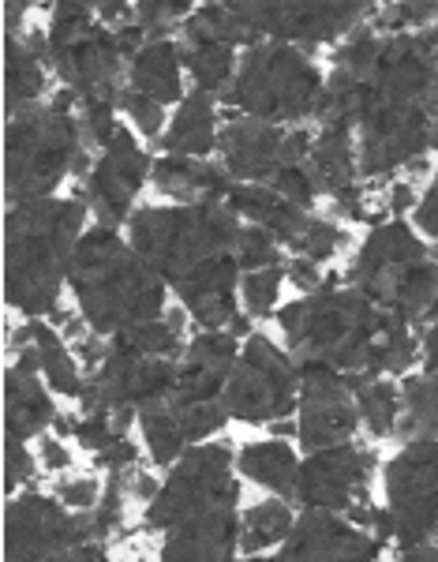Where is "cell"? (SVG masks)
Masks as SVG:
<instances>
[{
    "mask_svg": "<svg viewBox=\"0 0 438 562\" xmlns=\"http://www.w3.org/2000/svg\"><path fill=\"white\" fill-rule=\"evenodd\" d=\"M240 214L229 203L139 206L127 222V240L146 259L184 312L203 330H229L244 270L236 262Z\"/></svg>",
    "mask_w": 438,
    "mask_h": 562,
    "instance_id": "1",
    "label": "cell"
},
{
    "mask_svg": "<svg viewBox=\"0 0 438 562\" xmlns=\"http://www.w3.org/2000/svg\"><path fill=\"white\" fill-rule=\"evenodd\" d=\"M281 334L300 368L318 364L341 375H408L419 360L413 323L356 289H318L278 312Z\"/></svg>",
    "mask_w": 438,
    "mask_h": 562,
    "instance_id": "2",
    "label": "cell"
},
{
    "mask_svg": "<svg viewBox=\"0 0 438 562\" xmlns=\"http://www.w3.org/2000/svg\"><path fill=\"white\" fill-rule=\"evenodd\" d=\"M87 199H38L4 214V296L23 319L60 312V289L87 233Z\"/></svg>",
    "mask_w": 438,
    "mask_h": 562,
    "instance_id": "3",
    "label": "cell"
},
{
    "mask_svg": "<svg viewBox=\"0 0 438 562\" xmlns=\"http://www.w3.org/2000/svg\"><path fill=\"white\" fill-rule=\"evenodd\" d=\"M79 315L98 338H116L169 312V285L109 225H90L68 270Z\"/></svg>",
    "mask_w": 438,
    "mask_h": 562,
    "instance_id": "4",
    "label": "cell"
},
{
    "mask_svg": "<svg viewBox=\"0 0 438 562\" xmlns=\"http://www.w3.org/2000/svg\"><path fill=\"white\" fill-rule=\"evenodd\" d=\"M83 124L79 105L68 90L53 102L8 116L4 124V195L8 206L53 199L64 177L76 173L83 154Z\"/></svg>",
    "mask_w": 438,
    "mask_h": 562,
    "instance_id": "5",
    "label": "cell"
},
{
    "mask_svg": "<svg viewBox=\"0 0 438 562\" xmlns=\"http://www.w3.org/2000/svg\"><path fill=\"white\" fill-rule=\"evenodd\" d=\"M349 281L356 293L405 323H424L438 301V262L405 217H390L368 233L352 256Z\"/></svg>",
    "mask_w": 438,
    "mask_h": 562,
    "instance_id": "6",
    "label": "cell"
},
{
    "mask_svg": "<svg viewBox=\"0 0 438 562\" xmlns=\"http://www.w3.org/2000/svg\"><path fill=\"white\" fill-rule=\"evenodd\" d=\"M323 90L326 71L315 65L312 53L300 45L259 42L240 57L225 102L236 109V116H255L278 128H300L304 116L318 113Z\"/></svg>",
    "mask_w": 438,
    "mask_h": 562,
    "instance_id": "7",
    "label": "cell"
},
{
    "mask_svg": "<svg viewBox=\"0 0 438 562\" xmlns=\"http://www.w3.org/2000/svg\"><path fill=\"white\" fill-rule=\"evenodd\" d=\"M49 68L76 105H121L124 53L116 31L98 20L94 4L60 0L49 8Z\"/></svg>",
    "mask_w": 438,
    "mask_h": 562,
    "instance_id": "8",
    "label": "cell"
},
{
    "mask_svg": "<svg viewBox=\"0 0 438 562\" xmlns=\"http://www.w3.org/2000/svg\"><path fill=\"white\" fill-rule=\"evenodd\" d=\"M240 503V480H236V450L225 442H195L188 454L169 469L161 492L146 503V529L169 532L203 514L236 510Z\"/></svg>",
    "mask_w": 438,
    "mask_h": 562,
    "instance_id": "9",
    "label": "cell"
},
{
    "mask_svg": "<svg viewBox=\"0 0 438 562\" xmlns=\"http://www.w3.org/2000/svg\"><path fill=\"white\" fill-rule=\"evenodd\" d=\"M296 397L300 364L278 341L255 330L240 346V360L222 394L225 409L240 424H281L296 413Z\"/></svg>",
    "mask_w": 438,
    "mask_h": 562,
    "instance_id": "10",
    "label": "cell"
},
{
    "mask_svg": "<svg viewBox=\"0 0 438 562\" xmlns=\"http://www.w3.org/2000/svg\"><path fill=\"white\" fill-rule=\"evenodd\" d=\"M386 514L401 548H419L438 532V439H408L386 461Z\"/></svg>",
    "mask_w": 438,
    "mask_h": 562,
    "instance_id": "11",
    "label": "cell"
},
{
    "mask_svg": "<svg viewBox=\"0 0 438 562\" xmlns=\"http://www.w3.org/2000/svg\"><path fill=\"white\" fill-rule=\"evenodd\" d=\"M225 203H229L248 225L267 229L281 248L292 251V259L330 262L337 251L345 248L341 225L326 222V217H318L315 211H300L285 195L273 192L270 184H233Z\"/></svg>",
    "mask_w": 438,
    "mask_h": 562,
    "instance_id": "12",
    "label": "cell"
},
{
    "mask_svg": "<svg viewBox=\"0 0 438 562\" xmlns=\"http://www.w3.org/2000/svg\"><path fill=\"white\" fill-rule=\"evenodd\" d=\"M315 135L307 128H278L255 116H229L222 124V166L236 184H270L281 169L307 166Z\"/></svg>",
    "mask_w": 438,
    "mask_h": 562,
    "instance_id": "13",
    "label": "cell"
},
{
    "mask_svg": "<svg viewBox=\"0 0 438 562\" xmlns=\"http://www.w3.org/2000/svg\"><path fill=\"white\" fill-rule=\"evenodd\" d=\"M240 20L248 23V31L259 42H281V45H334L345 42L356 26L368 23V15L375 12V4H326V0H296V4H251L240 0L236 4Z\"/></svg>",
    "mask_w": 438,
    "mask_h": 562,
    "instance_id": "14",
    "label": "cell"
},
{
    "mask_svg": "<svg viewBox=\"0 0 438 562\" xmlns=\"http://www.w3.org/2000/svg\"><path fill=\"white\" fill-rule=\"evenodd\" d=\"M90 540H98L90 514L68 510L57 495L23 492L4 510V562H42Z\"/></svg>",
    "mask_w": 438,
    "mask_h": 562,
    "instance_id": "15",
    "label": "cell"
},
{
    "mask_svg": "<svg viewBox=\"0 0 438 562\" xmlns=\"http://www.w3.org/2000/svg\"><path fill=\"white\" fill-rule=\"evenodd\" d=\"M180 360L169 357H146V352L124 349L109 341L105 360L87 375V390L79 397L83 413H121L135 409L166 397L172 383H177Z\"/></svg>",
    "mask_w": 438,
    "mask_h": 562,
    "instance_id": "16",
    "label": "cell"
},
{
    "mask_svg": "<svg viewBox=\"0 0 438 562\" xmlns=\"http://www.w3.org/2000/svg\"><path fill=\"white\" fill-rule=\"evenodd\" d=\"M375 450L360 442H341V447L315 450L300 461L296 476V498L300 510H334L349 514L352 506L371 503L368 487L375 473Z\"/></svg>",
    "mask_w": 438,
    "mask_h": 562,
    "instance_id": "17",
    "label": "cell"
},
{
    "mask_svg": "<svg viewBox=\"0 0 438 562\" xmlns=\"http://www.w3.org/2000/svg\"><path fill=\"white\" fill-rule=\"evenodd\" d=\"M154 177V158L132 135V128H116L113 143L94 158V169L83 180V195L90 214L98 217V225H127L135 214V199H139L143 184Z\"/></svg>",
    "mask_w": 438,
    "mask_h": 562,
    "instance_id": "18",
    "label": "cell"
},
{
    "mask_svg": "<svg viewBox=\"0 0 438 562\" xmlns=\"http://www.w3.org/2000/svg\"><path fill=\"white\" fill-rule=\"evenodd\" d=\"M360 428V405H356L349 375L334 368L304 364L300 368V397H296V442L315 454L326 447L352 442Z\"/></svg>",
    "mask_w": 438,
    "mask_h": 562,
    "instance_id": "19",
    "label": "cell"
},
{
    "mask_svg": "<svg viewBox=\"0 0 438 562\" xmlns=\"http://www.w3.org/2000/svg\"><path fill=\"white\" fill-rule=\"evenodd\" d=\"M382 543L375 532L352 525L334 510H300L278 562H379Z\"/></svg>",
    "mask_w": 438,
    "mask_h": 562,
    "instance_id": "20",
    "label": "cell"
},
{
    "mask_svg": "<svg viewBox=\"0 0 438 562\" xmlns=\"http://www.w3.org/2000/svg\"><path fill=\"white\" fill-rule=\"evenodd\" d=\"M240 338L229 330H199L188 341L184 357L177 368V383L169 390V402L177 405H199V402H222L229 375L240 360Z\"/></svg>",
    "mask_w": 438,
    "mask_h": 562,
    "instance_id": "21",
    "label": "cell"
},
{
    "mask_svg": "<svg viewBox=\"0 0 438 562\" xmlns=\"http://www.w3.org/2000/svg\"><path fill=\"white\" fill-rule=\"evenodd\" d=\"M49 386L42 383L38 349L23 346L15 364L4 371V442H31L57 424Z\"/></svg>",
    "mask_w": 438,
    "mask_h": 562,
    "instance_id": "22",
    "label": "cell"
},
{
    "mask_svg": "<svg viewBox=\"0 0 438 562\" xmlns=\"http://www.w3.org/2000/svg\"><path fill=\"white\" fill-rule=\"evenodd\" d=\"M240 551V514L217 510L166 532L158 562H236Z\"/></svg>",
    "mask_w": 438,
    "mask_h": 562,
    "instance_id": "23",
    "label": "cell"
},
{
    "mask_svg": "<svg viewBox=\"0 0 438 562\" xmlns=\"http://www.w3.org/2000/svg\"><path fill=\"white\" fill-rule=\"evenodd\" d=\"M49 38L45 34H15L4 38V116H20L42 105L49 90Z\"/></svg>",
    "mask_w": 438,
    "mask_h": 562,
    "instance_id": "24",
    "label": "cell"
},
{
    "mask_svg": "<svg viewBox=\"0 0 438 562\" xmlns=\"http://www.w3.org/2000/svg\"><path fill=\"white\" fill-rule=\"evenodd\" d=\"M150 184L166 199H172V203H225L236 180L229 177V169L210 158H172V154H161L154 161Z\"/></svg>",
    "mask_w": 438,
    "mask_h": 562,
    "instance_id": "25",
    "label": "cell"
},
{
    "mask_svg": "<svg viewBox=\"0 0 438 562\" xmlns=\"http://www.w3.org/2000/svg\"><path fill=\"white\" fill-rule=\"evenodd\" d=\"M222 124L217 98L206 90H188V98L177 105L166 135H161V150L172 158H210L222 139Z\"/></svg>",
    "mask_w": 438,
    "mask_h": 562,
    "instance_id": "26",
    "label": "cell"
},
{
    "mask_svg": "<svg viewBox=\"0 0 438 562\" xmlns=\"http://www.w3.org/2000/svg\"><path fill=\"white\" fill-rule=\"evenodd\" d=\"M127 87L166 109L184 102L188 90H184V53H180V42L172 38L146 42L132 57V65H127Z\"/></svg>",
    "mask_w": 438,
    "mask_h": 562,
    "instance_id": "27",
    "label": "cell"
},
{
    "mask_svg": "<svg viewBox=\"0 0 438 562\" xmlns=\"http://www.w3.org/2000/svg\"><path fill=\"white\" fill-rule=\"evenodd\" d=\"M195 15V12H191ZM180 53H184V71L191 79H195V90H206V94H222L233 87L236 79V68H240V49H233L229 42L214 38V34H206L203 26L195 23H184L180 26Z\"/></svg>",
    "mask_w": 438,
    "mask_h": 562,
    "instance_id": "28",
    "label": "cell"
},
{
    "mask_svg": "<svg viewBox=\"0 0 438 562\" xmlns=\"http://www.w3.org/2000/svg\"><path fill=\"white\" fill-rule=\"evenodd\" d=\"M236 473H244L251 484L267 487L278 498L292 503L296 498V476H300V458L285 439H262L248 442L236 454Z\"/></svg>",
    "mask_w": 438,
    "mask_h": 562,
    "instance_id": "29",
    "label": "cell"
},
{
    "mask_svg": "<svg viewBox=\"0 0 438 562\" xmlns=\"http://www.w3.org/2000/svg\"><path fill=\"white\" fill-rule=\"evenodd\" d=\"M31 346L38 349V360H42V379L49 390H57L60 397H83L87 390V375H83V364H79L76 349L64 341V334L57 326L49 323H31Z\"/></svg>",
    "mask_w": 438,
    "mask_h": 562,
    "instance_id": "30",
    "label": "cell"
},
{
    "mask_svg": "<svg viewBox=\"0 0 438 562\" xmlns=\"http://www.w3.org/2000/svg\"><path fill=\"white\" fill-rule=\"evenodd\" d=\"M139 431H143V442H146V454L154 458V465H166L172 469L180 458L188 454V435L180 428V416L177 409L169 405V394L158 397V402L143 405L139 409Z\"/></svg>",
    "mask_w": 438,
    "mask_h": 562,
    "instance_id": "31",
    "label": "cell"
},
{
    "mask_svg": "<svg viewBox=\"0 0 438 562\" xmlns=\"http://www.w3.org/2000/svg\"><path fill=\"white\" fill-rule=\"evenodd\" d=\"M401 439H438V371L405 375L401 383Z\"/></svg>",
    "mask_w": 438,
    "mask_h": 562,
    "instance_id": "32",
    "label": "cell"
},
{
    "mask_svg": "<svg viewBox=\"0 0 438 562\" xmlns=\"http://www.w3.org/2000/svg\"><path fill=\"white\" fill-rule=\"evenodd\" d=\"M292 525H296V510L285 498H267L255 503L240 514V551L244 555H262L289 540Z\"/></svg>",
    "mask_w": 438,
    "mask_h": 562,
    "instance_id": "33",
    "label": "cell"
},
{
    "mask_svg": "<svg viewBox=\"0 0 438 562\" xmlns=\"http://www.w3.org/2000/svg\"><path fill=\"white\" fill-rule=\"evenodd\" d=\"M356 405H360V424L375 439H394L401 424V386L375 375H349Z\"/></svg>",
    "mask_w": 438,
    "mask_h": 562,
    "instance_id": "34",
    "label": "cell"
},
{
    "mask_svg": "<svg viewBox=\"0 0 438 562\" xmlns=\"http://www.w3.org/2000/svg\"><path fill=\"white\" fill-rule=\"evenodd\" d=\"M285 267H267V270H251L240 281V301L248 307L251 319H270L281 312V285H285Z\"/></svg>",
    "mask_w": 438,
    "mask_h": 562,
    "instance_id": "35",
    "label": "cell"
},
{
    "mask_svg": "<svg viewBox=\"0 0 438 562\" xmlns=\"http://www.w3.org/2000/svg\"><path fill=\"white\" fill-rule=\"evenodd\" d=\"M195 8L199 4H188V0H139L135 4V23L150 34V42H161L172 31H180Z\"/></svg>",
    "mask_w": 438,
    "mask_h": 562,
    "instance_id": "36",
    "label": "cell"
},
{
    "mask_svg": "<svg viewBox=\"0 0 438 562\" xmlns=\"http://www.w3.org/2000/svg\"><path fill=\"white\" fill-rule=\"evenodd\" d=\"M236 262H240L244 274L267 267H285V248L267 229H259V225H244L240 237H236Z\"/></svg>",
    "mask_w": 438,
    "mask_h": 562,
    "instance_id": "37",
    "label": "cell"
},
{
    "mask_svg": "<svg viewBox=\"0 0 438 562\" xmlns=\"http://www.w3.org/2000/svg\"><path fill=\"white\" fill-rule=\"evenodd\" d=\"M169 405L177 409L180 428H184L191 447H195V442H210L217 431L225 428V424L233 420L229 409H225V402H199V405H177V402H169Z\"/></svg>",
    "mask_w": 438,
    "mask_h": 562,
    "instance_id": "38",
    "label": "cell"
},
{
    "mask_svg": "<svg viewBox=\"0 0 438 562\" xmlns=\"http://www.w3.org/2000/svg\"><path fill=\"white\" fill-rule=\"evenodd\" d=\"M121 113L132 116L135 132H139L143 139H161L166 128H169L166 105L150 102V98L139 94V90H132V87H124V94H121Z\"/></svg>",
    "mask_w": 438,
    "mask_h": 562,
    "instance_id": "39",
    "label": "cell"
},
{
    "mask_svg": "<svg viewBox=\"0 0 438 562\" xmlns=\"http://www.w3.org/2000/svg\"><path fill=\"white\" fill-rule=\"evenodd\" d=\"M53 495L60 498L68 510H76V514H90L98 503H102V495H105V484L98 476H60L57 480V487H53Z\"/></svg>",
    "mask_w": 438,
    "mask_h": 562,
    "instance_id": "40",
    "label": "cell"
},
{
    "mask_svg": "<svg viewBox=\"0 0 438 562\" xmlns=\"http://www.w3.org/2000/svg\"><path fill=\"white\" fill-rule=\"evenodd\" d=\"M270 188L278 195H285L292 206H300V211H315L318 184H315V177H312V169H307V166L281 169V173L270 180Z\"/></svg>",
    "mask_w": 438,
    "mask_h": 562,
    "instance_id": "41",
    "label": "cell"
},
{
    "mask_svg": "<svg viewBox=\"0 0 438 562\" xmlns=\"http://www.w3.org/2000/svg\"><path fill=\"white\" fill-rule=\"evenodd\" d=\"M34 473H38V461L26 450V442H4V487L15 492V487L31 484Z\"/></svg>",
    "mask_w": 438,
    "mask_h": 562,
    "instance_id": "42",
    "label": "cell"
},
{
    "mask_svg": "<svg viewBox=\"0 0 438 562\" xmlns=\"http://www.w3.org/2000/svg\"><path fill=\"white\" fill-rule=\"evenodd\" d=\"M413 214H416V229L427 233V237L438 244V169H435L431 184H427V192L419 195V203H416Z\"/></svg>",
    "mask_w": 438,
    "mask_h": 562,
    "instance_id": "43",
    "label": "cell"
},
{
    "mask_svg": "<svg viewBox=\"0 0 438 562\" xmlns=\"http://www.w3.org/2000/svg\"><path fill=\"white\" fill-rule=\"evenodd\" d=\"M285 274H289V281L296 285V293H318L323 285H330L326 281V274L318 270V262H312V259H292L289 267H285Z\"/></svg>",
    "mask_w": 438,
    "mask_h": 562,
    "instance_id": "44",
    "label": "cell"
},
{
    "mask_svg": "<svg viewBox=\"0 0 438 562\" xmlns=\"http://www.w3.org/2000/svg\"><path fill=\"white\" fill-rule=\"evenodd\" d=\"M94 461L105 473H127V469H135V461H139V447H135L132 439H121L116 447H109L105 454H98Z\"/></svg>",
    "mask_w": 438,
    "mask_h": 562,
    "instance_id": "45",
    "label": "cell"
},
{
    "mask_svg": "<svg viewBox=\"0 0 438 562\" xmlns=\"http://www.w3.org/2000/svg\"><path fill=\"white\" fill-rule=\"evenodd\" d=\"M42 562H113V559H109V548L102 540H90V543H79V548L57 551V555H49Z\"/></svg>",
    "mask_w": 438,
    "mask_h": 562,
    "instance_id": "46",
    "label": "cell"
},
{
    "mask_svg": "<svg viewBox=\"0 0 438 562\" xmlns=\"http://www.w3.org/2000/svg\"><path fill=\"white\" fill-rule=\"evenodd\" d=\"M42 465L49 469V473H64V469H71V454H68V447H64L57 435L42 439Z\"/></svg>",
    "mask_w": 438,
    "mask_h": 562,
    "instance_id": "47",
    "label": "cell"
},
{
    "mask_svg": "<svg viewBox=\"0 0 438 562\" xmlns=\"http://www.w3.org/2000/svg\"><path fill=\"white\" fill-rule=\"evenodd\" d=\"M416 188L413 184H405V180H401V184H394L390 188V199H386V211L394 214V217H405L408 211H416Z\"/></svg>",
    "mask_w": 438,
    "mask_h": 562,
    "instance_id": "48",
    "label": "cell"
},
{
    "mask_svg": "<svg viewBox=\"0 0 438 562\" xmlns=\"http://www.w3.org/2000/svg\"><path fill=\"white\" fill-rule=\"evenodd\" d=\"M419 368L438 371V323H431L419 338Z\"/></svg>",
    "mask_w": 438,
    "mask_h": 562,
    "instance_id": "49",
    "label": "cell"
},
{
    "mask_svg": "<svg viewBox=\"0 0 438 562\" xmlns=\"http://www.w3.org/2000/svg\"><path fill=\"white\" fill-rule=\"evenodd\" d=\"M397 562H438L435 543H419V548H401Z\"/></svg>",
    "mask_w": 438,
    "mask_h": 562,
    "instance_id": "50",
    "label": "cell"
},
{
    "mask_svg": "<svg viewBox=\"0 0 438 562\" xmlns=\"http://www.w3.org/2000/svg\"><path fill=\"white\" fill-rule=\"evenodd\" d=\"M240 562H278V555H273V559H262V555H251V559H240Z\"/></svg>",
    "mask_w": 438,
    "mask_h": 562,
    "instance_id": "51",
    "label": "cell"
},
{
    "mask_svg": "<svg viewBox=\"0 0 438 562\" xmlns=\"http://www.w3.org/2000/svg\"><path fill=\"white\" fill-rule=\"evenodd\" d=\"M431 150H438V121H435V128H431Z\"/></svg>",
    "mask_w": 438,
    "mask_h": 562,
    "instance_id": "52",
    "label": "cell"
},
{
    "mask_svg": "<svg viewBox=\"0 0 438 562\" xmlns=\"http://www.w3.org/2000/svg\"><path fill=\"white\" fill-rule=\"evenodd\" d=\"M427 319H431V323H438V301L431 304V312H427Z\"/></svg>",
    "mask_w": 438,
    "mask_h": 562,
    "instance_id": "53",
    "label": "cell"
},
{
    "mask_svg": "<svg viewBox=\"0 0 438 562\" xmlns=\"http://www.w3.org/2000/svg\"><path fill=\"white\" fill-rule=\"evenodd\" d=\"M435 540H438V532H435ZM435 548H438V543H435Z\"/></svg>",
    "mask_w": 438,
    "mask_h": 562,
    "instance_id": "54",
    "label": "cell"
}]
</instances>
